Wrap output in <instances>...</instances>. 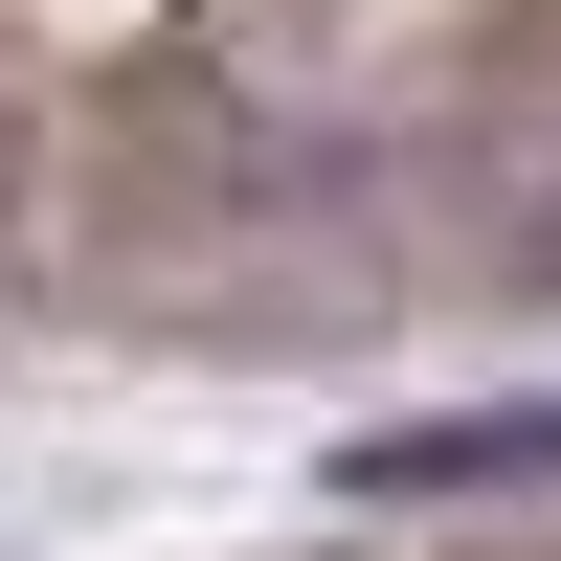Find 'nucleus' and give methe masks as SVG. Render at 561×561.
<instances>
[{
	"label": "nucleus",
	"instance_id": "1",
	"mask_svg": "<svg viewBox=\"0 0 561 561\" xmlns=\"http://www.w3.org/2000/svg\"><path fill=\"white\" fill-rule=\"evenodd\" d=\"M561 472V404H449V427H359L337 449V517H404V494H539Z\"/></svg>",
	"mask_w": 561,
	"mask_h": 561
}]
</instances>
